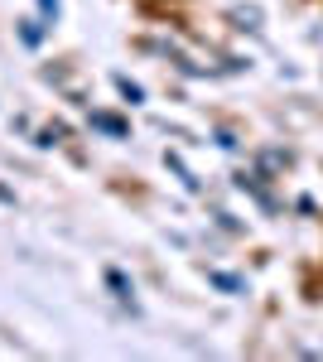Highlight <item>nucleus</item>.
Instances as JSON below:
<instances>
[{"instance_id":"nucleus-1","label":"nucleus","mask_w":323,"mask_h":362,"mask_svg":"<svg viewBox=\"0 0 323 362\" xmlns=\"http://www.w3.org/2000/svg\"><path fill=\"white\" fill-rule=\"evenodd\" d=\"M208 280H213L217 290H227V295H246V280H242V276H227V271H208Z\"/></svg>"},{"instance_id":"nucleus-2","label":"nucleus","mask_w":323,"mask_h":362,"mask_svg":"<svg viewBox=\"0 0 323 362\" xmlns=\"http://www.w3.org/2000/svg\"><path fill=\"white\" fill-rule=\"evenodd\" d=\"M92 126H97V131H107V136H126V131H131L121 116H107V112H92Z\"/></svg>"},{"instance_id":"nucleus-3","label":"nucleus","mask_w":323,"mask_h":362,"mask_svg":"<svg viewBox=\"0 0 323 362\" xmlns=\"http://www.w3.org/2000/svg\"><path fill=\"white\" fill-rule=\"evenodd\" d=\"M232 20H237L242 29H256L261 25V10H232Z\"/></svg>"},{"instance_id":"nucleus-4","label":"nucleus","mask_w":323,"mask_h":362,"mask_svg":"<svg viewBox=\"0 0 323 362\" xmlns=\"http://www.w3.org/2000/svg\"><path fill=\"white\" fill-rule=\"evenodd\" d=\"M107 285L121 295V300H131V285H126V276H121V271H107Z\"/></svg>"},{"instance_id":"nucleus-5","label":"nucleus","mask_w":323,"mask_h":362,"mask_svg":"<svg viewBox=\"0 0 323 362\" xmlns=\"http://www.w3.org/2000/svg\"><path fill=\"white\" fill-rule=\"evenodd\" d=\"M116 87H121V97H126L131 107H135V102H140V97H145V92H140V87H135L131 78H116Z\"/></svg>"},{"instance_id":"nucleus-6","label":"nucleus","mask_w":323,"mask_h":362,"mask_svg":"<svg viewBox=\"0 0 323 362\" xmlns=\"http://www.w3.org/2000/svg\"><path fill=\"white\" fill-rule=\"evenodd\" d=\"M20 34H25V44H29V49H34V44H39V39H44V29L34 25V20H29V25H25V29H20Z\"/></svg>"},{"instance_id":"nucleus-7","label":"nucleus","mask_w":323,"mask_h":362,"mask_svg":"<svg viewBox=\"0 0 323 362\" xmlns=\"http://www.w3.org/2000/svg\"><path fill=\"white\" fill-rule=\"evenodd\" d=\"M44 5V15H58V0H39Z\"/></svg>"}]
</instances>
